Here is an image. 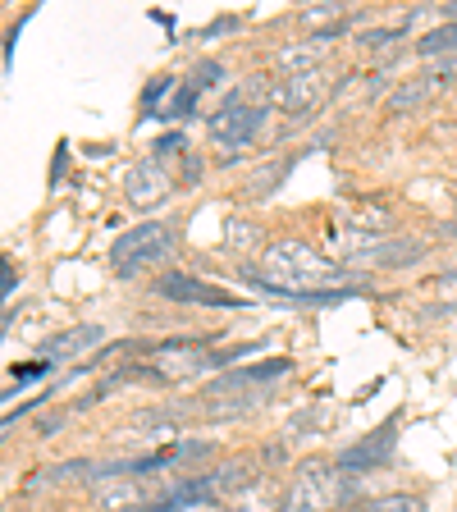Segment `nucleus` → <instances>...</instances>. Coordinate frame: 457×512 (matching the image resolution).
<instances>
[{
	"label": "nucleus",
	"instance_id": "a878e982",
	"mask_svg": "<svg viewBox=\"0 0 457 512\" xmlns=\"http://www.w3.org/2000/svg\"><path fill=\"white\" fill-rule=\"evenodd\" d=\"M42 371H46V362H28V366H14V380H19V384H32V380H42Z\"/></svg>",
	"mask_w": 457,
	"mask_h": 512
},
{
	"label": "nucleus",
	"instance_id": "dca6fc26",
	"mask_svg": "<svg viewBox=\"0 0 457 512\" xmlns=\"http://www.w3.org/2000/svg\"><path fill=\"white\" fill-rule=\"evenodd\" d=\"M256 462H224L220 471H211V485H215V494H243V490H252L256 485Z\"/></svg>",
	"mask_w": 457,
	"mask_h": 512
},
{
	"label": "nucleus",
	"instance_id": "c85d7f7f",
	"mask_svg": "<svg viewBox=\"0 0 457 512\" xmlns=\"http://www.w3.org/2000/svg\"><path fill=\"white\" fill-rule=\"evenodd\" d=\"M453 215H457V202H453ZM453 229H457V224H453Z\"/></svg>",
	"mask_w": 457,
	"mask_h": 512
},
{
	"label": "nucleus",
	"instance_id": "cd10ccee",
	"mask_svg": "<svg viewBox=\"0 0 457 512\" xmlns=\"http://www.w3.org/2000/svg\"><path fill=\"white\" fill-rule=\"evenodd\" d=\"M444 14H448V23H457V5H444Z\"/></svg>",
	"mask_w": 457,
	"mask_h": 512
},
{
	"label": "nucleus",
	"instance_id": "5701e85b",
	"mask_svg": "<svg viewBox=\"0 0 457 512\" xmlns=\"http://www.w3.org/2000/svg\"><path fill=\"white\" fill-rule=\"evenodd\" d=\"M74 476H96V467L78 458V462H60V467L42 471V480H55V485H64V480H74Z\"/></svg>",
	"mask_w": 457,
	"mask_h": 512
},
{
	"label": "nucleus",
	"instance_id": "b1692460",
	"mask_svg": "<svg viewBox=\"0 0 457 512\" xmlns=\"http://www.w3.org/2000/svg\"><path fill=\"white\" fill-rule=\"evenodd\" d=\"M215 83H220V64H215V60H202L197 69H192V78H188L192 92H202V87H215Z\"/></svg>",
	"mask_w": 457,
	"mask_h": 512
},
{
	"label": "nucleus",
	"instance_id": "4be33fe9",
	"mask_svg": "<svg viewBox=\"0 0 457 512\" xmlns=\"http://www.w3.org/2000/svg\"><path fill=\"white\" fill-rule=\"evenodd\" d=\"M325 426H330V407L320 403L316 412H302V416H293V426H288V435H284V439H298L302 430H311V435H316V430H325Z\"/></svg>",
	"mask_w": 457,
	"mask_h": 512
},
{
	"label": "nucleus",
	"instance_id": "393cba45",
	"mask_svg": "<svg viewBox=\"0 0 457 512\" xmlns=\"http://www.w3.org/2000/svg\"><path fill=\"white\" fill-rule=\"evenodd\" d=\"M151 151H156V160H165V156H179V151H183V138H179V133H170V138H160Z\"/></svg>",
	"mask_w": 457,
	"mask_h": 512
},
{
	"label": "nucleus",
	"instance_id": "aec40b11",
	"mask_svg": "<svg viewBox=\"0 0 457 512\" xmlns=\"http://www.w3.org/2000/svg\"><path fill=\"white\" fill-rule=\"evenodd\" d=\"M421 55H457V23H444V28L426 32L421 42H416Z\"/></svg>",
	"mask_w": 457,
	"mask_h": 512
},
{
	"label": "nucleus",
	"instance_id": "2eb2a0df",
	"mask_svg": "<svg viewBox=\"0 0 457 512\" xmlns=\"http://www.w3.org/2000/svg\"><path fill=\"white\" fill-rule=\"evenodd\" d=\"M444 87V74H426V78H412L407 87H398L394 96H389V110L394 115H407V110H416V106H426L430 96Z\"/></svg>",
	"mask_w": 457,
	"mask_h": 512
},
{
	"label": "nucleus",
	"instance_id": "4468645a",
	"mask_svg": "<svg viewBox=\"0 0 457 512\" xmlns=\"http://www.w3.org/2000/svg\"><path fill=\"white\" fill-rule=\"evenodd\" d=\"M92 343H101V325H74V330H64V334H51V339L42 343L46 357H74V352L92 348Z\"/></svg>",
	"mask_w": 457,
	"mask_h": 512
},
{
	"label": "nucleus",
	"instance_id": "f257e3e1",
	"mask_svg": "<svg viewBox=\"0 0 457 512\" xmlns=\"http://www.w3.org/2000/svg\"><path fill=\"white\" fill-rule=\"evenodd\" d=\"M261 288H275V293H288V298H316V293H334V284L343 279V270L334 261L316 252L307 243H270L266 256H261V270H252Z\"/></svg>",
	"mask_w": 457,
	"mask_h": 512
},
{
	"label": "nucleus",
	"instance_id": "f8f14e48",
	"mask_svg": "<svg viewBox=\"0 0 457 512\" xmlns=\"http://www.w3.org/2000/svg\"><path fill=\"white\" fill-rule=\"evenodd\" d=\"M92 499H96V508L101 512H133V508H142V485L138 480H128V476L101 480Z\"/></svg>",
	"mask_w": 457,
	"mask_h": 512
},
{
	"label": "nucleus",
	"instance_id": "6ab92c4d",
	"mask_svg": "<svg viewBox=\"0 0 457 512\" xmlns=\"http://www.w3.org/2000/svg\"><path fill=\"white\" fill-rule=\"evenodd\" d=\"M238 512H275V508H284V503H279V490H275V480H256L252 490H243L238 494Z\"/></svg>",
	"mask_w": 457,
	"mask_h": 512
},
{
	"label": "nucleus",
	"instance_id": "9d476101",
	"mask_svg": "<svg viewBox=\"0 0 457 512\" xmlns=\"http://www.w3.org/2000/svg\"><path fill=\"white\" fill-rule=\"evenodd\" d=\"M288 371V362L279 357V362H261V366H243V371H229L220 375V380L206 389V398H229V394H247V389H256V384H270L279 380V375Z\"/></svg>",
	"mask_w": 457,
	"mask_h": 512
},
{
	"label": "nucleus",
	"instance_id": "a211bd4d",
	"mask_svg": "<svg viewBox=\"0 0 457 512\" xmlns=\"http://www.w3.org/2000/svg\"><path fill=\"white\" fill-rule=\"evenodd\" d=\"M343 5L339 0H325V5H311V10H302V23H307L316 37H334V32L343 28Z\"/></svg>",
	"mask_w": 457,
	"mask_h": 512
},
{
	"label": "nucleus",
	"instance_id": "39448f33",
	"mask_svg": "<svg viewBox=\"0 0 457 512\" xmlns=\"http://www.w3.org/2000/svg\"><path fill=\"white\" fill-rule=\"evenodd\" d=\"M261 124H266V110L261 106H247L243 96H229L220 110L211 115V138L220 142V147H247V142L261 133Z\"/></svg>",
	"mask_w": 457,
	"mask_h": 512
},
{
	"label": "nucleus",
	"instance_id": "7ed1b4c3",
	"mask_svg": "<svg viewBox=\"0 0 457 512\" xmlns=\"http://www.w3.org/2000/svg\"><path fill=\"white\" fill-rule=\"evenodd\" d=\"M224 362H229L224 352H206L202 343H165V348L151 352L147 371L156 375V380H188V375L215 371V366H224Z\"/></svg>",
	"mask_w": 457,
	"mask_h": 512
},
{
	"label": "nucleus",
	"instance_id": "9b49d317",
	"mask_svg": "<svg viewBox=\"0 0 457 512\" xmlns=\"http://www.w3.org/2000/svg\"><path fill=\"white\" fill-rule=\"evenodd\" d=\"M325 55H330V37H311V42L284 46V51L275 55V64L284 69L288 78H293V74H311V69H320V64H325Z\"/></svg>",
	"mask_w": 457,
	"mask_h": 512
},
{
	"label": "nucleus",
	"instance_id": "412c9836",
	"mask_svg": "<svg viewBox=\"0 0 457 512\" xmlns=\"http://www.w3.org/2000/svg\"><path fill=\"white\" fill-rule=\"evenodd\" d=\"M366 512H426V499H416V494H384Z\"/></svg>",
	"mask_w": 457,
	"mask_h": 512
},
{
	"label": "nucleus",
	"instance_id": "f03ea898",
	"mask_svg": "<svg viewBox=\"0 0 457 512\" xmlns=\"http://www.w3.org/2000/svg\"><path fill=\"white\" fill-rule=\"evenodd\" d=\"M339 499H348V480L334 476L330 462H307L293 480V490H288L284 512H325Z\"/></svg>",
	"mask_w": 457,
	"mask_h": 512
},
{
	"label": "nucleus",
	"instance_id": "1a4fd4ad",
	"mask_svg": "<svg viewBox=\"0 0 457 512\" xmlns=\"http://www.w3.org/2000/svg\"><path fill=\"white\" fill-rule=\"evenodd\" d=\"M394 439H398V421H389V426L371 430L362 444H352L348 453L339 458V467H343V471H366V467H375V462H384L389 453H394Z\"/></svg>",
	"mask_w": 457,
	"mask_h": 512
},
{
	"label": "nucleus",
	"instance_id": "423d86ee",
	"mask_svg": "<svg viewBox=\"0 0 457 512\" xmlns=\"http://www.w3.org/2000/svg\"><path fill=\"white\" fill-rule=\"evenodd\" d=\"M325 96H330V74H325V69H311V74H293V78H284V83H279L275 106L302 115V110L320 106Z\"/></svg>",
	"mask_w": 457,
	"mask_h": 512
},
{
	"label": "nucleus",
	"instance_id": "f3484780",
	"mask_svg": "<svg viewBox=\"0 0 457 512\" xmlns=\"http://www.w3.org/2000/svg\"><path fill=\"white\" fill-rule=\"evenodd\" d=\"M389 211L375 202H352L348 206V229H357V234H389Z\"/></svg>",
	"mask_w": 457,
	"mask_h": 512
},
{
	"label": "nucleus",
	"instance_id": "ddd939ff",
	"mask_svg": "<svg viewBox=\"0 0 457 512\" xmlns=\"http://www.w3.org/2000/svg\"><path fill=\"white\" fill-rule=\"evenodd\" d=\"M412 256H421V243H412V238H375L357 261H366V266H407Z\"/></svg>",
	"mask_w": 457,
	"mask_h": 512
},
{
	"label": "nucleus",
	"instance_id": "0eeeda50",
	"mask_svg": "<svg viewBox=\"0 0 457 512\" xmlns=\"http://www.w3.org/2000/svg\"><path fill=\"white\" fill-rule=\"evenodd\" d=\"M160 298H170V302H202V307H243V298H229L224 288L215 284H202V279H192V275H165L156 284Z\"/></svg>",
	"mask_w": 457,
	"mask_h": 512
},
{
	"label": "nucleus",
	"instance_id": "bb28decb",
	"mask_svg": "<svg viewBox=\"0 0 457 512\" xmlns=\"http://www.w3.org/2000/svg\"><path fill=\"white\" fill-rule=\"evenodd\" d=\"M133 512H179V503H174V499H156V503H142V508H133Z\"/></svg>",
	"mask_w": 457,
	"mask_h": 512
},
{
	"label": "nucleus",
	"instance_id": "6e6552de",
	"mask_svg": "<svg viewBox=\"0 0 457 512\" xmlns=\"http://www.w3.org/2000/svg\"><path fill=\"white\" fill-rule=\"evenodd\" d=\"M174 183H170V174H165V165L160 160H138L133 170H128V179H124V192H128V202L133 206H156V202H165V192H170Z\"/></svg>",
	"mask_w": 457,
	"mask_h": 512
},
{
	"label": "nucleus",
	"instance_id": "20e7f679",
	"mask_svg": "<svg viewBox=\"0 0 457 512\" xmlns=\"http://www.w3.org/2000/svg\"><path fill=\"white\" fill-rule=\"evenodd\" d=\"M170 247H174L170 224H138V229H128L124 238H115L110 261H115L119 270H138V266H147V261H160Z\"/></svg>",
	"mask_w": 457,
	"mask_h": 512
}]
</instances>
